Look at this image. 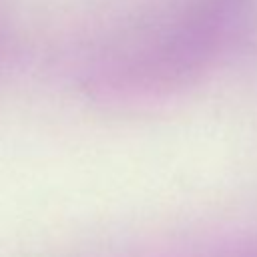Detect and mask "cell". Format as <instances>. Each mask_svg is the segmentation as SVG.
Returning a JSON list of instances; mask_svg holds the SVG:
<instances>
[]
</instances>
